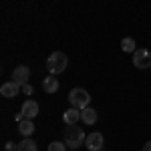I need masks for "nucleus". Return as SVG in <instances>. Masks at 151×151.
Masks as SVG:
<instances>
[{"mask_svg":"<svg viewBox=\"0 0 151 151\" xmlns=\"http://www.w3.org/2000/svg\"><path fill=\"white\" fill-rule=\"evenodd\" d=\"M28 77H30V69L28 67H24V65H20V67H16V69L12 70V81L16 83V85H28Z\"/></svg>","mask_w":151,"mask_h":151,"instance_id":"423d86ee","label":"nucleus"},{"mask_svg":"<svg viewBox=\"0 0 151 151\" xmlns=\"http://www.w3.org/2000/svg\"><path fill=\"white\" fill-rule=\"evenodd\" d=\"M67 65H69V58H67L65 52H60V50L52 52V55L47 58V70L50 75H60L63 70L67 69Z\"/></svg>","mask_w":151,"mask_h":151,"instance_id":"f03ea898","label":"nucleus"},{"mask_svg":"<svg viewBox=\"0 0 151 151\" xmlns=\"http://www.w3.org/2000/svg\"><path fill=\"white\" fill-rule=\"evenodd\" d=\"M20 109H22L24 119H35L38 115V103L36 101H26V103H22Z\"/></svg>","mask_w":151,"mask_h":151,"instance_id":"6e6552de","label":"nucleus"},{"mask_svg":"<svg viewBox=\"0 0 151 151\" xmlns=\"http://www.w3.org/2000/svg\"><path fill=\"white\" fill-rule=\"evenodd\" d=\"M22 93L24 95H32V87H30V85H22Z\"/></svg>","mask_w":151,"mask_h":151,"instance_id":"dca6fc26","label":"nucleus"},{"mask_svg":"<svg viewBox=\"0 0 151 151\" xmlns=\"http://www.w3.org/2000/svg\"><path fill=\"white\" fill-rule=\"evenodd\" d=\"M42 89H45V93H57L58 91V79L57 77H45V81H42Z\"/></svg>","mask_w":151,"mask_h":151,"instance_id":"f8f14e48","label":"nucleus"},{"mask_svg":"<svg viewBox=\"0 0 151 151\" xmlns=\"http://www.w3.org/2000/svg\"><path fill=\"white\" fill-rule=\"evenodd\" d=\"M16 147H18V145H14V143H6V149L8 151H14Z\"/></svg>","mask_w":151,"mask_h":151,"instance_id":"f3484780","label":"nucleus"},{"mask_svg":"<svg viewBox=\"0 0 151 151\" xmlns=\"http://www.w3.org/2000/svg\"><path fill=\"white\" fill-rule=\"evenodd\" d=\"M121 48H123V52H135V50H137V42H135V38L125 36V38L121 40Z\"/></svg>","mask_w":151,"mask_h":151,"instance_id":"4468645a","label":"nucleus"},{"mask_svg":"<svg viewBox=\"0 0 151 151\" xmlns=\"http://www.w3.org/2000/svg\"><path fill=\"white\" fill-rule=\"evenodd\" d=\"M81 119V111L79 109H69V111H65L63 113V121H65V125H77V121Z\"/></svg>","mask_w":151,"mask_h":151,"instance_id":"9d476101","label":"nucleus"},{"mask_svg":"<svg viewBox=\"0 0 151 151\" xmlns=\"http://www.w3.org/2000/svg\"><path fill=\"white\" fill-rule=\"evenodd\" d=\"M48 151H67V143H63V141H52V143L48 145Z\"/></svg>","mask_w":151,"mask_h":151,"instance_id":"2eb2a0df","label":"nucleus"},{"mask_svg":"<svg viewBox=\"0 0 151 151\" xmlns=\"http://www.w3.org/2000/svg\"><path fill=\"white\" fill-rule=\"evenodd\" d=\"M143 151H151V141H147V143L143 145Z\"/></svg>","mask_w":151,"mask_h":151,"instance_id":"a211bd4d","label":"nucleus"},{"mask_svg":"<svg viewBox=\"0 0 151 151\" xmlns=\"http://www.w3.org/2000/svg\"><path fill=\"white\" fill-rule=\"evenodd\" d=\"M133 65L137 69H149L151 67V52L147 48H137L133 52Z\"/></svg>","mask_w":151,"mask_h":151,"instance_id":"20e7f679","label":"nucleus"},{"mask_svg":"<svg viewBox=\"0 0 151 151\" xmlns=\"http://www.w3.org/2000/svg\"><path fill=\"white\" fill-rule=\"evenodd\" d=\"M63 139H65V143H67L69 149H79L81 145H85L87 135L83 133L81 127H77V125H67V127H65V133H63Z\"/></svg>","mask_w":151,"mask_h":151,"instance_id":"f257e3e1","label":"nucleus"},{"mask_svg":"<svg viewBox=\"0 0 151 151\" xmlns=\"http://www.w3.org/2000/svg\"><path fill=\"white\" fill-rule=\"evenodd\" d=\"M16 151H38V147H36V141H32L30 137H24V141L18 143Z\"/></svg>","mask_w":151,"mask_h":151,"instance_id":"ddd939ff","label":"nucleus"},{"mask_svg":"<svg viewBox=\"0 0 151 151\" xmlns=\"http://www.w3.org/2000/svg\"><path fill=\"white\" fill-rule=\"evenodd\" d=\"M81 121L87 123V125H95V123H97V111H95L93 107L81 109Z\"/></svg>","mask_w":151,"mask_h":151,"instance_id":"1a4fd4ad","label":"nucleus"},{"mask_svg":"<svg viewBox=\"0 0 151 151\" xmlns=\"http://www.w3.org/2000/svg\"><path fill=\"white\" fill-rule=\"evenodd\" d=\"M69 103H70V107H75V109H85V107L91 105V95L87 93L85 89L77 87V89H73L69 93Z\"/></svg>","mask_w":151,"mask_h":151,"instance_id":"7ed1b4c3","label":"nucleus"},{"mask_svg":"<svg viewBox=\"0 0 151 151\" xmlns=\"http://www.w3.org/2000/svg\"><path fill=\"white\" fill-rule=\"evenodd\" d=\"M20 85H16L14 81L10 83H4L2 87H0V93H2V97H6V99H12V97H16V95L20 93Z\"/></svg>","mask_w":151,"mask_h":151,"instance_id":"0eeeda50","label":"nucleus"},{"mask_svg":"<svg viewBox=\"0 0 151 151\" xmlns=\"http://www.w3.org/2000/svg\"><path fill=\"white\" fill-rule=\"evenodd\" d=\"M85 147L89 151H101L103 149V133H91V135H87V139H85Z\"/></svg>","mask_w":151,"mask_h":151,"instance_id":"39448f33","label":"nucleus"},{"mask_svg":"<svg viewBox=\"0 0 151 151\" xmlns=\"http://www.w3.org/2000/svg\"><path fill=\"white\" fill-rule=\"evenodd\" d=\"M18 131H20V135L22 137H30L32 133H35V123H32V119H24L18 123Z\"/></svg>","mask_w":151,"mask_h":151,"instance_id":"9b49d317","label":"nucleus"}]
</instances>
